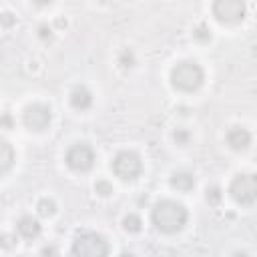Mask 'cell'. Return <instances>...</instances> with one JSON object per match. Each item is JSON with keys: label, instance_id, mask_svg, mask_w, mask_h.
<instances>
[{"label": "cell", "instance_id": "obj_1", "mask_svg": "<svg viewBox=\"0 0 257 257\" xmlns=\"http://www.w3.org/2000/svg\"><path fill=\"white\" fill-rule=\"evenodd\" d=\"M187 217H189L187 209L181 203H177V201H171V199L159 201V203L153 207V213H151L153 225L163 233H177L187 223Z\"/></svg>", "mask_w": 257, "mask_h": 257}, {"label": "cell", "instance_id": "obj_2", "mask_svg": "<svg viewBox=\"0 0 257 257\" xmlns=\"http://www.w3.org/2000/svg\"><path fill=\"white\" fill-rule=\"evenodd\" d=\"M171 85L181 93H193L203 85V68L193 61H183L171 70Z\"/></svg>", "mask_w": 257, "mask_h": 257}, {"label": "cell", "instance_id": "obj_3", "mask_svg": "<svg viewBox=\"0 0 257 257\" xmlns=\"http://www.w3.org/2000/svg\"><path fill=\"white\" fill-rule=\"evenodd\" d=\"M72 255L75 257H107L108 243L103 235H99L95 231H83L75 237Z\"/></svg>", "mask_w": 257, "mask_h": 257}, {"label": "cell", "instance_id": "obj_4", "mask_svg": "<svg viewBox=\"0 0 257 257\" xmlns=\"http://www.w3.org/2000/svg\"><path fill=\"white\" fill-rule=\"evenodd\" d=\"M111 169L123 181H133V179H137L143 173V163H141V157L137 153H133V151H121L113 159Z\"/></svg>", "mask_w": 257, "mask_h": 257}, {"label": "cell", "instance_id": "obj_5", "mask_svg": "<svg viewBox=\"0 0 257 257\" xmlns=\"http://www.w3.org/2000/svg\"><path fill=\"white\" fill-rule=\"evenodd\" d=\"M66 165L72 171H88L95 165V151L86 143H77L66 151Z\"/></svg>", "mask_w": 257, "mask_h": 257}, {"label": "cell", "instance_id": "obj_6", "mask_svg": "<svg viewBox=\"0 0 257 257\" xmlns=\"http://www.w3.org/2000/svg\"><path fill=\"white\" fill-rule=\"evenodd\" d=\"M255 175H237L229 187L231 197L237 203L243 205H251L255 201Z\"/></svg>", "mask_w": 257, "mask_h": 257}, {"label": "cell", "instance_id": "obj_7", "mask_svg": "<svg viewBox=\"0 0 257 257\" xmlns=\"http://www.w3.org/2000/svg\"><path fill=\"white\" fill-rule=\"evenodd\" d=\"M50 108L46 105H30L24 111V125L30 128V131H44V128L50 125Z\"/></svg>", "mask_w": 257, "mask_h": 257}, {"label": "cell", "instance_id": "obj_8", "mask_svg": "<svg viewBox=\"0 0 257 257\" xmlns=\"http://www.w3.org/2000/svg\"><path fill=\"white\" fill-rule=\"evenodd\" d=\"M215 14L219 21H241L243 18V4L241 2H217Z\"/></svg>", "mask_w": 257, "mask_h": 257}, {"label": "cell", "instance_id": "obj_9", "mask_svg": "<svg viewBox=\"0 0 257 257\" xmlns=\"http://www.w3.org/2000/svg\"><path fill=\"white\" fill-rule=\"evenodd\" d=\"M16 231L21 237H24V239H36V237L41 235V223H39V219H34L32 215H22L16 223Z\"/></svg>", "mask_w": 257, "mask_h": 257}, {"label": "cell", "instance_id": "obj_10", "mask_svg": "<svg viewBox=\"0 0 257 257\" xmlns=\"http://www.w3.org/2000/svg\"><path fill=\"white\" fill-rule=\"evenodd\" d=\"M227 143H229V147L231 149H235V151H243V149H247V147L251 145V135L245 131V128H241V127H233L231 131L227 133Z\"/></svg>", "mask_w": 257, "mask_h": 257}, {"label": "cell", "instance_id": "obj_11", "mask_svg": "<svg viewBox=\"0 0 257 257\" xmlns=\"http://www.w3.org/2000/svg\"><path fill=\"white\" fill-rule=\"evenodd\" d=\"M70 105L77 108V111H86L93 105V93L86 86H75L70 93Z\"/></svg>", "mask_w": 257, "mask_h": 257}, {"label": "cell", "instance_id": "obj_12", "mask_svg": "<svg viewBox=\"0 0 257 257\" xmlns=\"http://www.w3.org/2000/svg\"><path fill=\"white\" fill-rule=\"evenodd\" d=\"M14 163V149L4 141L0 139V175H4Z\"/></svg>", "mask_w": 257, "mask_h": 257}, {"label": "cell", "instance_id": "obj_13", "mask_svg": "<svg viewBox=\"0 0 257 257\" xmlns=\"http://www.w3.org/2000/svg\"><path fill=\"white\" fill-rule=\"evenodd\" d=\"M171 185H173L177 191H191V189L195 187V179H193L191 173L181 171V173H175V175H173Z\"/></svg>", "mask_w": 257, "mask_h": 257}, {"label": "cell", "instance_id": "obj_14", "mask_svg": "<svg viewBox=\"0 0 257 257\" xmlns=\"http://www.w3.org/2000/svg\"><path fill=\"white\" fill-rule=\"evenodd\" d=\"M123 225H125V229H127V231H133V233H137V231H141V225H143V221H141V217H139V215L131 213V215H127V217H125Z\"/></svg>", "mask_w": 257, "mask_h": 257}, {"label": "cell", "instance_id": "obj_15", "mask_svg": "<svg viewBox=\"0 0 257 257\" xmlns=\"http://www.w3.org/2000/svg\"><path fill=\"white\" fill-rule=\"evenodd\" d=\"M36 209H39V215L48 217V215H52L54 211H57V205H54L52 199H41L39 205H36Z\"/></svg>", "mask_w": 257, "mask_h": 257}, {"label": "cell", "instance_id": "obj_16", "mask_svg": "<svg viewBox=\"0 0 257 257\" xmlns=\"http://www.w3.org/2000/svg\"><path fill=\"white\" fill-rule=\"evenodd\" d=\"M119 64L125 66V68H131V66L135 64V54H133V50L125 48V50L121 52V57H119Z\"/></svg>", "mask_w": 257, "mask_h": 257}, {"label": "cell", "instance_id": "obj_17", "mask_svg": "<svg viewBox=\"0 0 257 257\" xmlns=\"http://www.w3.org/2000/svg\"><path fill=\"white\" fill-rule=\"evenodd\" d=\"M95 191L99 193V195H111L113 193V185L108 181H105V179H101V181H97V185H95Z\"/></svg>", "mask_w": 257, "mask_h": 257}, {"label": "cell", "instance_id": "obj_18", "mask_svg": "<svg viewBox=\"0 0 257 257\" xmlns=\"http://www.w3.org/2000/svg\"><path fill=\"white\" fill-rule=\"evenodd\" d=\"M221 189H219V187H211V189H207V201H209V203L211 205H217L219 203V201H221Z\"/></svg>", "mask_w": 257, "mask_h": 257}, {"label": "cell", "instance_id": "obj_19", "mask_svg": "<svg viewBox=\"0 0 257 257\" xmlns=\"http://www.w3.org/2000/svg\"><path fill=\"white\" fill-rule=\"evenodd\" d=\"M173 137H175V143H177V145H181V147H185V145L189 143V137H191V135H189L187 131H183V128H177V131H175V135H173Z\"/></svg>", "mask_w": 257, "mask_h": 257}, {"label": "cell", "instance_id": "obj_20", "mask_svg": "<svg viewBox=\"0 0 257 257\" xmlns=\"http://www.w3.org/2000/svg\"><path fill=\"white\" fill-rule=\"evenodd\" d=\"M0 127H6V128L12 127V117H10L8 113H4L2 117H0Z\"/></svg>", "mask_w": 257, "mask_h": 257}, {"label": "cell", "instance_id": "obj_21", "mask_svg": "<svg viewBox=\"0 0 257 257\" xmlns=\"http://www.w3.org/2000/svg\"><path fill=\"white\" fill-rule=\"evenodd\" d=\"M46 257H52L54 253H57V247H54V245H50V247H44V251H43Z\"/></svg>", "mask_w": 257, "mask_h": 257}, {"label": "cell", "instance_id": "obj_22", "mask_svg": "<svg viewBox=\"0 0 257 257\" xmlns=\"http://www.w3.org/2000/svg\"><path fill=\"white\" fill-rule=\"evenodd\" d=\"M39 30H41V36H43V39H46V36H50V34H52V30H50L48 26H41Z\"/></svg>", "mask_w": 257, "mask_h": 257}, {"label": "cell", "instance_id": "obj_23", "mask_svg": "<svg viewBox=\"0 0 257 257\" xmlns=\"http://www.w3.org/2000/svg\"><path fill=\"white\" fill-rule=\"evenodd\" d=\"M12 14H2V16H0V21H2L4 24H12L14 22V18H10Z\"/></svg>", "mask_w": 257, "mask_h": 257}, {"label": "cell", "instance_id": "obj_24", "mask_svg": "<svg viewBox=\"0 0 257 257\" xmlns=\"http://www.w3.org/2000/svg\"><path fill=\"white\" fill-rule=\"evenodd\" d=\"M121 257H135V255H133V253H127V251H125V253H121Z\"/></svg>", "mask_w": 257, "mask_h": 257}, {"label": "cell", "instance_id": "obj_25", "mask_svg": "<svg viewBox=\"0 0 257 257\" xmlns=\"http://www.w3.org/2000/svg\"><path fill=\"white\" fill-rule=\"evenodd\" d=\"M235 257H247V253H235Z\"/></svg>", "mask_w": 257, "mask_h": 257}]
</instances>
